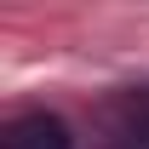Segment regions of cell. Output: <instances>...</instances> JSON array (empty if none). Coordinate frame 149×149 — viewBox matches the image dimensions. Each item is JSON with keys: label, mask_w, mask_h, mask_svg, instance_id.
<instances>
[{"label": "cell", "mask_w": 149, "mask_h": 149, "mask_svg": "<svg viewBox=\"0 0 149 149\" xmlns=\"http://www.w3.org/2000/svg\"><path fill=\"white\" fill-rule=\"evenodd\" d=\"M0 149H74V132L52 109H23L0 126Z\"/></svg>", "instance_id": "1"}, {"label": "cell", "mask_w": 149, "mask_h": 149, "mask_svg": "<svg viewBox=\"0 0 149 149\" xmlns=\"http://www.w3.org/2000/svg\"><path fill=\"white\" fill-rule=\"evenodd\" d=\"M143 120H149V103H143Z\"/></svg>", "instance_id": "2"}]
</instances>
